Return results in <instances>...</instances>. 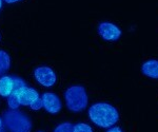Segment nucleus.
<instances>
[{
    "mask_svg": "<svg viewBox=\"0 0 158 132\" xmlns=\"http://www.w3.org/2000/svg\"><path fill=\"white\" fill-rule=\"evenodd\" d=\"M7 105H9V108L12 109V110H17L20 106V103L18 100V98H17V96L12 93V94L7 97Z\"/></svg>",
    "mask_w": 158,
    "mask_h": 132,
    "instance_id": "nucleus-11",
    "label": "nucleus"
},
{
    "mask_svg": "<svg viewBox=\"0 0 158 132\" xmlns=\"http://www.w3.org/2000/svg\"><path fill=\"white\" fill-rule=\"evenodd\" d=\"M14 91V76H2L0 78V95L9 97Z\"/></svg>",
    "mask_w": 158,
    "mask_h": 132,
    "instance_id": "nucleus-9",
    "label": "nucleus"
},
{
    "mask_svg": "<svg viewBox=\"0 0 158 132\" xmlns=\"http://www.w3.org/2000/svg\"><path fill=\"white\" fill-rule=\"evenodd\" d=\"M74 126L71 123H62L55 128L54 132H73Z\"/></svg>",
    "mask_w": 158,
    "mask_h": 132,
    "instance_id": "nucleus-12",
    "label": "nucleus"
},
{
    "mask_svg": "<svg viewBox=\"0 0 158 132\" xmlns=\"http://www.w3.org/2000/svg\"><path fill=\"white\" fill-rule=\"evenodd\" d=\"M34 76L36 80L43 87L50 88L55 85L56 83V74L49 67H38L34 71Z\"/></svg>",
    "mask_w": 158,
    "mask_h": 132,
    "instance_id": "nucleus-4",
    "label": "nucleus"
},
{
    "mask_svg": "<svg viewBox=\"0 0 158 132\" xmlns=\"http://www.w3.org/2000/svg\"><path fill=\"white\" fill-rule=\"evenodd\" d=\"M39 132H43V131H39Z\"/></svg>",
    "mask_w": 158,
    "mask_h": 132,
    "instance_id": "nucleus-19",
    "label": "nucleus"
},
{
    "mask_svg": "<svg viewBox=\"0 0 158 132\" xmlns=\"http://www.w3.org/2000/svg\"><path fill=\"white\" fill-rule=\"evenodd\" d=\"M13 94L17 96L20 105H23V106H31V104L34 103L37 98H39V94H38L37 91L33 88L27 87V86L22 87L17 92L13 93Z\"/></svg>",
    "mask_w": 158,
    "mask_h": 132,
    "instance_id": "nucleus-7",
    "label": "nucleus"
},
{
    "mask_svg": "<svg viewBox=\"0 0 158 132\" xmlns=\"http://www.w3.org/2000/svg\"><path fill=\"white\" fill-rule=\"evenodd\" d=\"M73 132H93V129H92L91 126H89L88 124L79 123L76 126H74Z\"/></svg>",
    "mask_w": 158,
    "mask_h": 132,
    "instance_id": "nucleus-13",
    "label": "nucleus"
},
{
    "mask_svg": "<svg viewBox=\"0 0 158 132\" xmlns=\"http://www.w3.org/2000/svg\"><path fill=\"white\" fill-rule=\"evenodd\" d=\"M98 34L106 41H116L121 36V30L112 22L104 21L98 25Z\"/></svg>",
    "mask_w": 158,
    "mask_h": 132,
    "instance_id": "nucleus-5",
    "label": "nucleus"
},
{
    "mask_svg": "<svg viewBox=\"0 0 158 132\" xmlns=\"http://www.w3.org/2000/svg\"><path fill=\"white\" fill-rule=\"evenodd\" d=\"M30 107H31V109H32V110H40V109L43 107L41 98H37V100H35L34 103L31 104Z\"/></svg>",
    "mask_w": 158,
    "mask_h": 132,
    "instance_id": "nucleus-14",
    "label": "nucleus"
},
{
    "mask_svg": "<svg viewBox=\"0 0 158 132\" xmlns=\"http://www.w3.org/2000/svg\"><path fill=\"white\" fill-rule=\"evenodd\" d=\"M1 6H2V0H0V10H1Z\"/></svg>",
    "mask_w": 158,
    "mask_h": 132,
    "instance_id": "nucleus-18",
    "label": "nucleus"
},
{
    "mask_svg": "<svg viewBox=\"0 0 158 132\" xmlns=\"http://www.w3.org/2000/svg\"><path fill=\"white\" fill-rule=\"evenodd\" d=\"M106 132H122L120 128H118V127H113V128H110Z\"/></svg>",
    "mask_w": 158,
    "mask_h": 132,
    "instance_id": "nucleus-15",
    "label": "nucleus"
},
{
    "mask_svg": "<svg viewBox=\"0 0 158 132\" xmlns=\"http://www.w3.org/2000/svg\"><path fill=\"white\" fill-rule=\"evenodd\" d=\"M65 103L72 112H80L88 106L89 98L85 89L82 86H72L64 93Z\"/></svg>",
    "mask_w": 158,
    "mask_h": 132,
    "instance_id": "nucleus-2",
    "label": "nucleus"
},
{
    "mask_svg": "<svg viewBox=\"0 0 158 132\" xmlns=\"http://www.w3.org/2000/svg\"><path fill=\"white\" fill-rule=\"evenodd\" d=\"M6 3H15V2H18L20 0H4Z\"/></svg>",
    "mask_w": 158,
    "mask_h": 132,
    "instance_id": "nucleus-16",
    "label": "nucleus"
},
{
    "mask_svg": "<svg viewBox=\"0 0 158 132\" xmlns=\"http://www.w3.org/2000/svg\"><path fill=\"white\" fill-rule=\"evenodd\" d=\"M3 121L12 132H29L32 126L30 118L25 114L15 110L4 113Z\"/></svg>",
    "mask_w": 158,
    "mask_h": 132,
    "instance_id": "nucleus-3",
    "label": "nucleus"
},
{
    "mask_svg": "<svg viewBox=\"0 0 158 132\" xmlns=\"http://www.w3.org/2000/svg\"><path fill=\"white\" fill-rule=\"evenodd\" d=\"M41 100H42V106H43V108H44V110L49 113H52V114L58 113L61 110V107H62L60 98L58 97L55 93H52V92L43 93Z\"/></svg>",
    "mask_w": 158,
    "mask_h": 132,
    "instance_id": "nucleus-6",
    "label": "nucleus"
},
{
    "mask_svg": "<svg viewBox=\"0 0 158 132\" xmlns=\"http://www.w3.org/2000/svg\"><path fill=\"white\" fill-rule=\"evenodd\" d=\"M141 72L147 77L158 79V60L150 59L143 62L141 66Z\"/></svg>",
    "mask_w": 158,
    "mask_h": 132,
    "instance_id": "nucleus-8",
    "label": "nucleus"
},
{
    "mask_svg": "<svg viewBox=\"0 0 158 132\" xmlns=\"http://www.w3.org/2000/svg\"><path fill=\"white\" fill-rule=\"evenodd\" d=\"M89 117L96 126L110 128L119 120V113L115 107L106 103H97L89 109Z\"/></svg>",
    "mask_w": 158,
    "mask_h": 132,
    "instance_id": "nucleus-1",
    "label": "nucleus"
},
{
    "mask_svg": "<svg viewBox=\"0 0 158 132\" xmlns=\"http://www.w3.org/2000/svg\"><path fill=\"white\" fill-rule=\"evenodd\" d=\"M11 67V57L6 51L0 50V74L6 73Z\"/></svg>",
    "mask_w": 158,
    "mask_h": 132,
    "instance_id": "nucleus-10",
    "label": "nucleus"
},
{
    "mask_svg": "<svg viewBox=\"0 0 158 132\" xmlns=\"http://www.w3.org/2000/svg\"><path fill=\"white\" fill-rule=\"evenodd\" d=\"M1 127H2V120L0 118V128H1Z\"/></svg>",
    "mask_w": 158,
    "mask_h": 132,
    "instance_id": "nucleus-17",
    "label": "nucleus"
}]
</instances>
